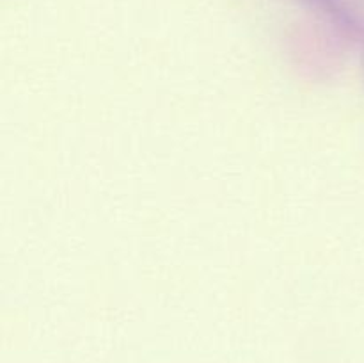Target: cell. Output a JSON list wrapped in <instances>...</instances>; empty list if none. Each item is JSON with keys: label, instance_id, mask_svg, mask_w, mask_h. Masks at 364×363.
<instances>
[]
</instances>
